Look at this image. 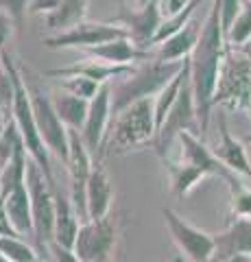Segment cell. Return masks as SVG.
Returning a JSON list of instances; mask_svg holds the SVG:
<instances>
[{"mask_svg":"<svg viewBox=\"0 0 251 262\" xmlns=\"http://www.w3.org/2000/svg\"><path fill=\"white\" fill-rule=\"evenodd\" d=\"M111 122V83H103L99 94L90 101V110H87V118L81 127V138L92 153V158H101L103 146L107 140V131Z\"/></svg>","mask_w":251,"mask_h":262,"instance_id":"4fadbf2b","label":"cell"},{"mask_svg":"<svg viewBox=\"0 0 251 262\" xmlns=\"http://www.w3.org/2000/svg\"><path fill=\"white\" fill-rule=\"evenodd\" d=\"M201 27H203V24L192 18L181 31H177L175 35H171L162 44H157V51L153 55H155L159 61H184V59H188V57L192 55V51H194V46H197V42H199Z\"/></svg>","mask_w":251,"mask_h":262,"instance_id":"44dd1931","label":"cell"},{"mask_svg":"<svg viewBox=\"0 0 251 262\" xmlns=\"http://www.w3.org/2000/svg\"><path fill=\"white\" fill-rule=\"evenodd\" d=\"M225 39H227V46H245L251 42V3H245Z\"/></svg>","mask_w":251,"mask_h":262,"instance_id":"83f0119b","label":"cell"},{"mask_svg":"<svg viewBox=\"0 0 251 262\" xmlns=\"http://www.w3.org/2000/svg\"><path fill=\"white\" fill-rule=\"evenodd\" d=\"M162 164L166 166L168 170V177H171V192L175 196H186L190 190H194L206 177H210L203 168L194 166V164L188 162H173L164 158Z\"/></svg>","mask_w":251,"mask_h":262,"instance_id":"603a6c76","label":"cell"},{"mask_svg":"<svg viewBox=\"0 0 251 262\" xmlns=\"http://www.w3.org/2000/svg\"><path fill=\"white\" fill-rule=\"evenodd\" d=\"M48 251L53 253L55 262H81V258L75 253V249L63 247V245L57 243V241H51V243H48Z\"/></svg>","mask_w":251,"mask_h":262,"instance_id":"e575fe53","label":"cell"},{"mask_svg":"<svg viewBox=\"0 0 251 262\" xmlns=\"http://www.w3.org/2000/svg\"><path fill=\"white\" fill-rule=\"evenodd\" d=\"M177 140L181 142V162L194 164V166L203 168L208 175L223 179L230 188H234L236 184H240L242 179L238 177V173H234L232 168H227L225 164L216 158V153L212 149H208L206 142L201 140L199 136L190 134V131H181L177 136Z\"/></svg>","mask_w":251,"mask_h":262,"instance_id":"5bb4252c","label":"cell"},{"mask_svg":"<svg viewBox=\"0 0 251 262\" xmlns=\"http://www.w3.org/2000/svg\"><path fill=\"white\" fill-rule=\"evenodd\" d=\"M0 61L9 75L13 79V105H11V118L15 120V125L20 129V136H22V142L27 146V151L31 155L39 168L44 170V175L48 177V182L55 184V177H53V166H51V151L46 149V144L39 136V129H37V122H35V114H33V103H31V94H29V88H27V81H24V75L20 70V66L11 59V55L7 53V48L0 51Z\"/></svg>","mask_w":251,"mask_h":262,"instance_id":"7a4b0ae2","label":"cell"},{"mask_svg":"<svg viewBox=\"0 0 251 262\" xmlns=\"http://www.w3.org/2000/svg\"><path fill=\"white\" fill-rule=\"evenodd\" d=\"M85 53L90 57H94V59H101L105 63H116V66H131V63L149 59L153 55L149 51H144V48H138L133 44V39L127 37V35L90 46V48H85Z\"/></svg>","mask_w":251,"mask_h":262,"instance_id":"d6986e66","label":"cell"},{"mask_svg":"<svg viewBox=\"0 0 251 262\" xmlns=\"http://www.w3.org/2000/svg\"><path fill=\"white\" fill-rule=\"evenodd\" d=\"M5 208V219L9 227L18 236L24 234H33V210H31V194L27 182H22L7 194V199L3 201Z\"/></svg>","mask_w":251,"mask_h":262,"instance_id":"ffe728a7","label":"cell"},{"mask_svg":"<svg viewBox=\"0 0 251 262\" xmlns=\"http://www.w3.org/2000/svg\"><path fill=\"white\" fill-rule=\"evenodd\" d=\"M0 51H3V48H0Z\"/></svg>","mask_w":251,"mask_h":262,"instance_id":"ee69618b","label":"cell"},{"mask_svg":"<svg viewBox=\"0 0 251 262\" xmlns=\"http://www.w3.org/2000/svg\"><path fill=\"white\" fill-rule=\"evenodd\" d=\"M190 5V0H157V7L162 11V18H171Z\"/></svg>","mask_w":251,"mask_h":262,"instance_id":"d590c367","label":"cell"},{"mask_svg":"<svg viewBox=\"0 0 251 262\" xmlns=\"http://www.w3.org/2000/svg\"><path fill=\"white\" fill-rule=\"evenodd\" d=\"M216 3H218V15H221V27H223L225 37H227L232 24L240 15L245 3H242V0H216Z\"/></svg>","mask_w":251,"mask_h":262,"instance_id":"1f68e13d","label":"cell"},{"mask_svg":"<svg viewBox=\"0 0 251 262\" xmlns=\"http://www.w3.org/2000/svg\"><path fill=\"white\" fill-rule=\"evenodd\" d=\"M0 253H5L11 262H39V253L27 245L18 234H0Z\"/></svg>","mask_w":251,"mask_h":262,"instance_id":"4316f807","label":"cell"},{"mask_svg":"<svg viewBox=\"0 0 251 262\" xmlns=\"http://www.w3.org/2000/svg\"><path fill=\"white\" fill-rule=\"evenodd\" d=\"M155 98V96H153ZM153 98H142L125 110H120L114 118V125L107 131V140L103 146L105 153H125L144 144H153L157 134L155 127V107Z\"/></svg>","mask_w":251,"mask_h":262,"instance_id":"277c9868","label":"cell"},{"mask_svg":"<svg viewBox=\"0 0 251 262\" xmlns=\"http://www.w3.org/2000/svg\"><path fill=\"white\" fill-rule=\"evenodd\" d=\"M184 61H159L155 55L138 61L135 68L129 75L120 77L118 83L111 88V116L135 101L153 98L184 68Z\"/></svg>","mask_w":251,"mask_h":262,"instance_id":"3957f363","label":"cell"},{"mask_svg":"<svg viewBox=\"0 0 251 262\" xmlns=\"http://www.w3.org/2000/svg\"><path fill=\"white\" fill-rule=\"evenodd\" d=\"M22 142V136H20V129L15 125V120L9 118L7 120V127L3 131V136H0V170L7 162L11 160V155L15 151V146Z\"/></svg>","mask_w":251,"mask_h":262,"instance_id":"f546056e","label":"cell"},{"mask_svg":"<svg viewBox=\"0 0 251 262\" xmlns=\"http://www.w3.org/2000/svg\"><path fill=\"white\" fill-rule=\"evenodd\" d=\"M214 243L216 247L212 260L227 262L230 258L240 256V253H249L251 256V219L245 216L232 219L230 227L223 234L214 236Z\"/></svg>","mask_w":251,"mask_h":262,"instance_id":"e0dca14e","label":"cell"},{"mask_svg":"<svg viewBox=\"0 0 251 262\" xmlns=\"http://www.w3.org/2000/svg\"><path fill=\"white\" fill-rule=\"evenodd\" d=\"M230 206H232V216H245L251 219V188L245 184H236L234 188H230Z\"/></svg>","mask_w":251,"mask_h":262,"instance_id":"4dcf8cb0","label":"cell"},{"mask_svg":"<svg viewBox=\"0 0 251 262\" xmlns=\"http://www.w3.org/2000/svg\"><path fill=\"white\" fill-rule=\"evenodd\" d=\"M59 83L63 88V92H70L75 96H81V98H87V101H92V98L99 94L101 90V83H96V81L87 79V77H61Z\"/></svg>","mask_w":251,"mask_h":262,"instance_id":"f1b7e54d","label":"cell"},{"mask_svg":"<svg viewBox=\"0 0 251 262\" xmlns=\"http://www.w3.org/2000/svg\"><path fill=\"white\" fill-rule=\"evenodd\" d=\"M135 68V63L131 66H116V63H105L101 59H94V57H90V59H81V61H75L70 66H63V68H53V70H46L48 77H87L96 81V83H111L114 79H120L129 75Z\"/></svg>","mask_w":251,"mask_h":262,"instance_id":"9a60e30c","label":"cell"},{"mask_svg":"<svg viewBox=\"0 0 251 262\" xmlns=\"http://www.w3.org/2000/svg\"><path fill=\"white\" fill-rule=\"evenodd\" d=\"M13 27H15L13 20H11L7 13L0 11V48H5L7 39L11 37V31H13Z\"/></svg>","mask_w":251,"mask_h":262,"instance_id":"74e56055","label":"cell"},{"mask_svg":"<svg viewBox=\"0 0 251 262\" xmlns=\"http://www.w3.org/2000/svg\"><path fill=\"white\" fill-rule=\"evenodd\" d=\"M11 105H13V79L9 70L0 61V112L11 118Z\"/></svg>","mask_w":251,"mask_h":262,"instance_id":"d6a6232c","label":"cell"},{"mask_svg":"<svg viewBox=\"0 0 251 262\" xmlns=\"http://www.w3.org/2000/svg\"><path fill=\"white\" fill-rule=\"evenodd\" d=\"M162 216H164L166 229L171 234L173 243L179 247L188 260L192 262H210L214 258V236L203 232V229L190 225L186 219H181L173 208H162Z\"/></svg>","mask_w":251,"mask_h":262,"instance_id":"30bf717a","label":"cell"},{"mask_svg":"<svg viewBox=\"0 0 251 262\" xmlns=\"http://www.w3.org/2000/svg\"><path fill=\"white\" fill-rule=\"evenodd\" d=\"M181 131H190V134L203 138V131H201V122H199V114H197V105H194V92H192V83H190V72L186 77L184 85L177 94L173 107L168 110L164 122L157 129L155 140V153L159 155V160L168 158V149H171L173 140H177V136Z\"/></svg>","mask_w":251,"mask_h":262,"instance_id":"8992f818","label":"cell"},{"mask_svg":"<svg viewBox=\"0 0 251 262\" xmlns=\"http://www.w3.org/2000/svg\"><path fill=\"white\" fill-rule=\"evenodd\" d=\"M7 120H9V116H5V114L0 112V136H3V131H5V127H7Z\"/></svg>","mask_w":251,"mask_h":262,"instance_id":"ab89813d","label":"cell"},{"mask_svg":"<svg viewBox=\"0 0 251 262\" xmlns=\"http://www.w3.org/2000/svg\"><path fill=\"white\" fill-rule=\"evenodd\" d=\"M227 262H251V256H249V253H240V256L230 258Z\"/></svg>","mask_w":251,"mask_h":262,"instance_id":"f35d334b","label":"cell"},{"mask_svg":"<svg viewBox=\"0 0 251 262\" xmlns=\"http://www.w3.org/2000/svg\"><path fill=\"white\" fill-rule=\"evenodd\" d=\"M0 262H11V260H9V258H7V256H5V253H0Z\"/></svg>","mask_w":251,"mask_h":262,"instance_id":"b9f144b4","label":"cell"},{"mask_svg":"<svg viewBox=\"0 0 251 262\" xmlns=\"http://www.w3.org/2000/svg\"><path fill=\"white\" fill-rule=\"evenodd\" d=\"M125 35H127V31L120 27V24L83 20L68 31L55 33V35L46 37L44 46L53 48V51H61V48H79V51H85V48H90V46L109 42V39H116V37H125Z\"/></svg>","mask_w":251,"mask_h":262,"instance_id":"8fae6325","label":"cell"},{"mask_svg":"<svg viewBox=\"0 0 251 262\" xmlns=\"http://www.w3.org/2000/svg\"><path fill=\"white\" fill-rule=\"evenodd\" d=\"M29 5H31V0H0V11L9 15L15 27L20 29L29 13Z\"/></svg>","mask_w":251,"mask_h":262,"instance_id":"836d02e7","label":"cell"},{"mask_svg":"<svg viewBox=\"0 0 251 262\" xmlns=\"http://www.w3.org/2000/svg\"><path fill=\"white\" fill-rule=\"evenodd\" d=\"M90 0H61V5L53 13L46 15V27L53 33H63L87 18Z\"/></svg>","mask_w":251,"mask_h":262,"instance_id":"cb8c5ba5","label":"cell"},{"mask_svg":"<svg viewBox=\"0 0 251 262\" xmlns=\"http://www.w3.org/2000/svg\"><path fill=\"white\" fill-rule=\"evenodd\" d=\"M53 105H55V110H57L59 118L66 122L68 127L81 131V127H83V122L87 118V110H90V101H87V98L75 96L70 92H61L57 96H53Z\"/></svg>","mask_w":251,"mask_h":262,"instance_id":"484cf974","label":"cell"},{"mask_svg":"<svg viewBox=\"0 0 251 262\" xmlns=\"http://www.w3.org/2000/svg\"><path fill=\"white\" fill-rule=\"evenodd\" d=\"M24 75V72H22ZM27 81V77H24ZM29 94H31V103H33V114H35V122L39 129V136L46 144V149L53 155L66 164L68 155H70V138H68V125L59 118L57 110L53 105V98L44 94L37 85H33L31 81H27Z\"/></svg>","mask_w":251,"mask_h":262,"instance_id":"ba28073f","label":"cell"},{"mask_svg":"<svg viewBox=\"0 0 251 262\" xmlns=\"http://www.w3.org/2000/svg\"><path fill=\"white\" fill-rule=\"evenodd\" d=\"M118 232L109 216L81 223L77 241L72 245V249L81 258V262H114Z\"/></svg>","mask_w":251,"mask_h":262,"instance_id":"9c48e42d","label":"cell"},{"mask_svg":"<svg viewBox=\"0 0 251 262\" xmlns=\"http://www.w3.org/2000/svg\"><path fill=\"white\" fill-rule=\"evenodd\" d=\"M147 3H151V0H135V5H138V7H142V5H147Z\"/></svg>","mask_w":251,"mask_h":262,"instance_id":"60d3db41","label":"cell"},{"mask_svg":"<svg viewBox=\"0 0 251 262\" xmlns=\"http://www.w3.org/2000/svg\"><path fill=\"white\" fill-rule=\"evenodd\" d=\"M212 105L251 116V57L236 46H227L218 72Z\"/></svg>","mask_w":251,"mask_h":262,"instance_id":"5b68a950","label":"cell"},{"mask_svg":"<svg viewBox=\"0 0 251 262\" xmlns=\"http://www.w3.org/2000/svg\"><path fill=\"white\" fill-rule=\"evenodd\" d=\"M162 11L157 7V0H151V3L142 5V7H120L118 15H114L109 22L114 24H120L127 35L133 39V44L138 48H144V51H149L155 42V33L162 24Z\"/></svg>","mask_w":251,"mask_h":262,"instance_id":"7c38bea8","label":"cell"},{"mask_svg":"<svg viewBox=\"0 0 251 262\" xmlns=\"http://www.w3.org/2000/svg\"><path fill=\"white\" fill-rule=\"evenodd\" d=\"M225 51H227V39L221 27V15H218V3L214 0L212 9L201 27L199 42L194 46L192 55L188 57L190 61V83L194 92V105H197L201 131H208L210 125V114H212V98L216 92L218 83V72Z\"/></svg>","mask_w":251,"mask_h":262,"instance_id":"6da1fadb","label":"cell"},{"mask_svg":"<svg viewBox=\"0 0 251 262\" xmlns=\"http://www.w3.org/2000/svg\"><path fill=\"white\" fill-rule=\"evenodd\" d=\"M27 166H29V151H27V146H24V142H20L15 146L11 160L0 170V203L7 199V194H9L15 186L27 182Z\"/></svg>","mask_w":251,"mask_h":262,"instance_id":"d4e9b609","label":"cell"},{"mask_svg":"<svg viewBox=\"0 0 251 262\" xmlns=\"http://www.w3.org/2000/svg\"><path fill=\"white\" fill-rule=\"evenodd\" d=\"M242 3H251V0H242Z\"/></svg>","mask_w":251,"mask_h":262,"instance_id":"7bdbcfd3","label":"cell"},{"mask_svg":"<svg viewBox=\"0 0 251 262\" xmlns=\"http://www.w3.org/2000/svg\"><path fill=\"white\" fill-rule=\"evenodd\" d=\"M39 262H42V260H39Z\"/></svg>","mask_w":251,"mask_h":262,"instance_id":"f6af8a7d","label":"cell"},{"mask_svg":"<svg viewBox=\"0 0 251 262\" xmlns=\"http://www.w3.org/2000/svg\"><path fill=\"white\" fill-rule=\"evenodd\" d=\"M79 227H81V221L70 201V194L66 196L55 186V238L53 241H57L63 247L72 249V245L77 241V234H79Z\"/></svg>","mask_w":251,"mask_h":262,"instance_id":"7402d4cb","label":"cell"},{"mask_svg":"<svg viewBox=\"0 0 251 262\" xmlns=\"http://www.w3.org/2000/svg\"><path fill=\"white\" fill-rule=\"evenodd\" d=\"M85 196H87V216H90V221H99L109 214L111 203H114V188H111V179L101 162H94L92 166V173L87 177Z\"/></svg>","mask_w":251,"mask_h":262,"instance_id":"2e32d148","label":"cell"},{"mask_svg":"<svg viewBox=\"0 0 251 262\" xmlns=\"http://www.w3.org/2000/svg\"><path fill=\"white\" fill-rule=\"evenodd\" d=\"M61 5V0H31L29 5V13L33 15H48L53 13L57 7Z\"/></svg>","mask_w":251,"mask_h":262,"instance_id":"8d00e7d4","label":"cell"},{"mask_svg":"<svg viewBox=\"0 0 251 262\" xmlns=\"http://www.w3.org/2000/svg\"><path fill=\"white\" fill-rule=\"evenodd\" d=\"M218 131H221V138H218L216 149H212L216 153V158L227 168H232L234 173L251 179V162L247 158V149L240 140H236V138L232 136V131L227 127V118H225L223 114L218 116Z\"/></svg>","mask_w":251,"mask_h":262,"instance_id":"ac0fdd59","label":"cell"},{"mask_svg":"<svg viewBox=\"0 0 251 262\" xmlns=\"http://www.w3.org/2000/svg\"><path fill=\"white\" fill-rule=\"evenodd\" d=\"M27 186L33 210V236L39 247L48 249V243L55 238V184L48 182L44 170L31 160L27 166Z\"/></svg>","mask_w":251,"mask_h":262,"instance_id":"52a82bcc","label":"cell"}]
</instances>
